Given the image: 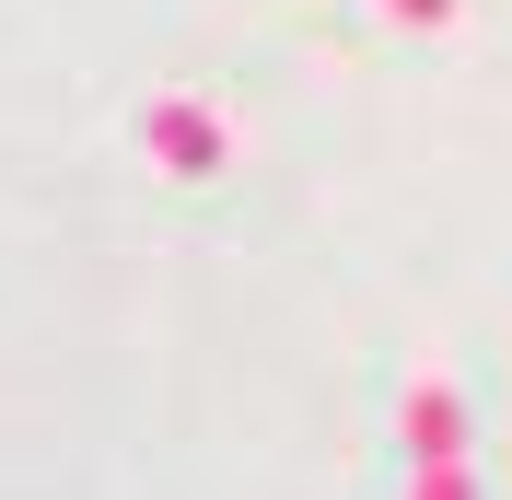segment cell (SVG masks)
Masks as SVG:
<instances>
[{"label":"cell","mask_w":512,"mask_h":500,"mask_svg":"<svg viewBox=\"0 0 512 500\" xmlns=\"http://www.w3.org/2000/svg\"><path fill=\"white\" fill-rule=\"evenodd\" d=\"M152 163L163 175H210V117L198 105H152Z\"/></svg>","instance_id":"obj_1"}]
</instances>
